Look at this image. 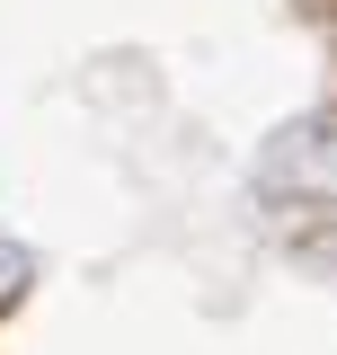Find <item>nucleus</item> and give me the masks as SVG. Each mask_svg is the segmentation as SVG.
I'll return each instance as SVG.
<instances>
[{
    "instance_id": "f257e3e1",
    "label": "nucleus",
    "mask_w": 337,
    "mask_h": 355,
    "mask_svg": "<svg viewBox=\"0 0 337 355\" xmlns=\"http://www.w3.org/2000/svg\"><path fill=\"white\" fill-rule=\"evenodd\" d=\"M266 187L275 196H293V205H311V196H337V125H293L275 133V151H266Z\"/></svg>"
},
{
    "instance_id": "f03ea898",
    "label": "nucleus",
    "mask_w": 337,
    "mask_h": 355,
    "mask_svg": "<svg viewBox=\"0 0 337 355\" xmlns=\"http://www.w3.org/2000/svg\"><path fill=\"white\" fill-rule=\"evenodd\" d=\"M27 284V249H0V293H18Z\"/></svg>"
}]
</instances>
